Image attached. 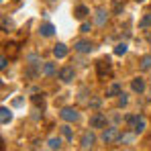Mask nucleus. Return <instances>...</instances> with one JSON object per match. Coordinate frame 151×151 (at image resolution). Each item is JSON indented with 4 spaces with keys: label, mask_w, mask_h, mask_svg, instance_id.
Returning a JSON list of instances; mask_svg holds the SVG:
<instances>
[{
    "label": "nucleus",
    "mask_w": 151,
    "mask_h": 151,
    "mask_svg": "<svg viewBox=\"0 0 151 151\" xmlns=\"http://www.w3.org/2000/svg\"><path fill=\"white\" fill-rule=\"evenodd\" d=\"M131 88H133V92H137V94H141V92L145 90V82H143L141 78H135V80L131 82Z\"/></svg>",
    "instance_id": "12"
},
{
    "label": "nucleus",
    "mask_w": 151,
    "mask_h": 151,
    "mask_svg": "<svg viewBox=\"0 0 151 151\" xmlns=\"http://www.w3.org/2000/svg\"><path fill=\"white\" fill-rule=\"evenodd\" d=\"M74 76H76V72H74L72 65H65V68L59 70V80H61L63 84H70V82L74 80Z\"/></svg>",
    "instance_id": "5"
},
{
    "label": "nucleus",
    "mask_w": 151,
    "mask_h": 151,
    "mask_svg": "<svg viewBox=\"0 0 151 151\" xmlns=\"http://www.w3.org/2000/svg\"><path fill=\"white\" fill-rule=\"evenodd\" d=\"M106 21H108V12L102 10V8H98V10H96V17H94V23H96L98 27H104Z\"/></svg>",
    "instance_id": "9"
},
{
    "label": "nucleus",
    "mask_w": 151,
    "mask_h": 151,
    "mask_svg": "<svg viewBox=\"0 0 151 151\" xmlns=\"http://www.w3.org/2000/svg\"><path fill=\"white\" fill-rule=\"evenodd\" d=\"M127 53V43H119L114 47V55H125Z\"/></svg>",
    "instance_id": "22"
},
{
    "label": "nucleus",
    "mask_w": 151,
    "mask_h": 151,
    "mask_svg": "<svg viewBox=\"0 0 151 151\" xmlns=\"http://www.w3.org/2000/svg\"><path fill=\"white\" fill-rule=\"evenodd\" d=\"M31 100H33L35 106H41V108L45 106V98H43V94H33V96H31Z\"/></svg>",
    "instance_id": "19"
},
{
    "label": "nucleus",
    "mask_w": 151,
    "mask_h": 151,
    "mask_svg": "<svg viewBox=\"0 0 151 151\" xmlns=\"http://www.w3.org/2000/svg\"><path fill=\"white\" fill-rule=\"evenodd\" d=\"M47 145H49L51 151H59V147H61V139H59V137H51L49 141H47Z\"/></svg>",
    "instance_id": "17"
},
{
    "label": "nucleus",
    "mask_w": 151,
    "mask_h": 151,
    "mask_svg": "<svg viewBox=\"0 0 151 151\" xmlns=\"http://www.w3.org/2000/svg\"><path fill=\"white\" fill-rule=\"evenodd\" d=\"M0 121H2V125H6V123L12 121V112H10V108H6V106L0 108Z\"/></svg>",
    "instance_id": "14"
},
{
    "label": "nucleus",
    "mask_w": 151,
    "mask_h": 151,
    "mask_svg": "<svg viewBox=\"0 0 151 151\" xmlns=\"http://www.w3.org/2000/svg\"><path fill=\"white\" fill-rule=\"evenodd\" d=\"M88 14H90V10H88V6H84V4H80V6H76V10H74V17H76V19H80V21H82V19H86Z\"/></svg>",
    "instance_id": "11"
},
{
    "label": "nucleus",
    "mask_w": 151,
    "mask_h": 151,
    "mask_svg": "<svg viewBox=\"0 0 151 151\" xmlns=\"http://www.w3.org/2000/svg\"><path fill=\"white\" fill-rule=\"evenodd\" d=\"M2 29H4V31H8V29H10V21H6V17L2 19Z\"/></svg>",
    "instance_id": "25"
},
{
    "label": "nucleus",
    "mask_w": 151,
    "mask_h": 151,
    "mask_svg": "<svg viewBox=\"0 0 151 151\" xmlns=\"http://www.w3.org/2000/svg\"><path fill=\"white\" fill-rule=\"evenodd\" d=\"M121 94H123L121 84H110V86L106 88V96H121Z\"/></svg>",
    "instance_id": "13"
},
{
    "label": "nucleus",
    "mask_w": 151,
    "mask_h": 151,
    "mask_svg": "<svg viewBox=\"0 0 151 151\" xmlns=\"http://www.w3.org/2000/svg\"><path fill=\"white\" fill-rule=\"evenodd\" d=\"M149 102H151V96H149Z\"/></svg>",
    "instance_id": "29"
},
{
    "label": "nucleus",
    "mask_w": 151,
    "mask_h": 151,
    "mask_svg": "<svg viewBox=\"0 0 151 151\" xmlns=\"http://www.w3.org/2000/svg\"><path fill=\"white\" fill-rule=\"evenodd\" d=\"M53 55H55L57 59H63V57L68 55V47H65L63 43H57V45L53 47Z\"/></svg>",
    "instance_id": "10"
},
{
    "label": "nucleus",
    "mask_w": 151,
    "mask_h": 151,
    "mask_svg": "<svg viewBox=\"0 0 151 151\" xmlns=\"http://www.w3.org/2000/svg\"><path fill=\"white\" fill-rule=\"evenodd\" d=\"M6 65H8V59L2 55V57H0V70H6Z\"/></svg>",
    "instance_id": "23"
},
{
    "label": "nucleus",
    "mask_w": 151,
    "mask_h": 151,
    "mask_svg": "<svg viewBox=\"0 0 151 151\" xmlns=\"http://www.w3.org/2000/svg\"><path fill=\"white\" fill-rule=\"evenodd\" d=\"M139 27H141V29H149L151 27V12H147V14L139 21Z\"/></svg>",
    "instance_id": "20"
},
{
    "label": "nucleus",
    "mask_w": 151,
    "mask_h": 151,
    "mask_svg": "<svg viewBox=\"0 0 151 151\" xmlns=\"http://www.w3.org/2000/svg\"><path fill=\"white\" fill-rule=\"evenodd\" d=\"M145 127H147V121H145V116L143 114H135V121H133V133H143L145 131Z\"/></svg>",
    "instance_id": "6"
},
{
    "label": "nucleus",
    "mask_w": 151,
    "mask_h": 151,
    "mask_svg": "<svg viewBox=\"0 0 151 151\" xmlns=\"http://www.w3.org/2000/svg\"><path fill=\"white\" fill-rule=\"evenodd\" d=\"M74 49L78 51V53H90V51L94 49V45H92L90 41H76Z\"/></svg>",
    "instance_id": "8"
},
{
    "label": "nucleus",
    "mask_w": 151,
    "mask_h": 151,
    "mask_svg": "<svg viewBox=\"0 0 151 151\" xmlns=\"http://www.w3.org/2000/svg\"><path fill=\"white\" fill-rule=\"evenodd\" d=\"M106 114H102V112H94L92 116H90V127L92 129H106Z\"/></svg>",
    "instance_id": "2"
},
{
    "label": "nucleus",
    "mask_w": 151,
    "mask_h": 151,
    "mask_svg": "<svg viewBox=\"0 0 151 151\" xmlns=\"http://www.w3.org/2000/svg\"><path fill=\"white\" fill-rule=\"evenodd\" d=\"M41 72H43V76H47V78L53 76V74H55V63H51V61L43 63V70H41Z\"/></svg>",
    "instance_id": "18"
},
{
    "label": "nucleus",
    "mask_w": 151,
    "mask_h": 151,
    "mask_svg": "<svg viewBox=\"0 0 151 151\" xmlns=\"http://www.w3.org/2000/svg\"><path fill=\"white\" fill-rule=\"evenodd\" d=\"M127 102H129V98H127L125 94H121V96H119V104H121V106H125Z\"/></svg>",
    "instance_id": "24"
},
{
    "label": "nucleus",
    "mask_w": 151,
    "mask_h": 151,
    "mask_svg": "<svg viewBox=\"0 0 151 151\" xmlns=\"http://www.w3.org/2000/svg\"><path fill=\"white\" fill-rule=\"evenodd\" d=\"M59 116H61L65 123H76V121L80 119V114H78V110H76V108H61Z\"/></svg>",
    "instance_id": "3"
},
{
    "label": "nucleus",
    "mask_w": 151,
    "mask_h": 151,
    "mask_svg": "<svg viewBox=\"0 0 151 151\" xmlns=\"http://www.w3.org/2000/svg\"><path fill=\"white\" fill-rule=\"evenodd\" d=\"M39 33H41L43 37H51V35L55 33V27L51 25V23H45V25H41V29H39Z\"/></svg>",
    "instance_id": "16"
},
{
    "label": "nucleus",
    "mask_w": 151,
    "mask_h": 151,
    "mask_svg": "<svg viewBox=\"0 0 151 151\" xmlns=\"http://www.w3.org/2000/svg\"><path fill=\"white\" fill-rule=\"evenodd\" d=\"M94 141H96L94 133H92V131H86V133L82 135V141H80V145H82V149H84V151H88V149H92Z\"/></svg>",
    "instance_id": "4"
},
{
    "label": "nucleus",
    "mask_w": 151,
    "mask_h": 151,
    "mask_svg": "<svg viewBox=\"0 0 151 151\" xmlns=\"http://www.w3.org/2000/svg\"><path fill=\"white\" fill-rule=\"evenodd\" d=\"M59 131H61V137H63V139L74 141V131H72V127H70V125H61V127H59Z\"/></svg>",
    "instance_id": "15"
},
{
    "label": "nucleus",
    "mask_w": 151,
    "mask_h": 151,
    "mask_svg": "<svg viewBox=\"0 0 151 151\" xmlns=\"http://www.w3.org/2000/svg\"><path fill=\"white\" fill-rule=\"evenodd\" d=\"M96 72H98L100 78L108 76V74H110V61H108V59H100V61H96Z\"/></svg>",
    "instance_id": "7"
},
{
    "label": "nucleus",
    "mask_w": 151,
    "mask_h": 151,
    "mask_svg": "<svg viewBox=\"0 0 151 151\" xmlns=\"http://www.w3.org/2000/svg\"><path fill=\"white\" fill-rule=\"evenodd\" d=\"M80 31H82V33H88V31H90V23H82Z\"/></svg>",
    "instance_id": "26"
},
{
    "label": "nucleus",
    "mask_w": 151,
    "mask_h": 151,
    "mask_svg": "<svg viewBox=\"0 0 151 151\" xmlns=\"http://www.w3.org/2000/svg\"><path fill=\"white\" fill-rule=\"evenodd\" d=\"M12 104H14V106H21V104H23V98H14Z\"/></svg>",
    "instance_id": "27"
},
{
    "label": "nucleus",
    "mask_w": 151,
    "mask_h": 151,
    "mask_svg": "<svg viewBox=\"0 0 151 151\" xmlns=\"http://www.w3.org/2000/svg\"><path fill=\"white\" fill-rule=\"evenodd\" d=\"M141 70H143V72L151 70V55H145V57L141 59Z\"/></svg>",
    "instance_id": "21"
},
{
    "label": "nucleus",
    "mask_w": 151,
    "mask_h": 151,
    "mask_svg": "<svg viewBox=\"0 0 151 151\" xmlns=\"http://www.w3.org/2000/svg\"><path fill=\"white\" fill-rule=\"evenodd\" d=\"M119 139H121V133H119L116 127L104 129V133H102V141H104V143H112V141H119Z\"/></svg>",
    "instance_id": "1"
},
{
    "label": "nucleus",
    "mask_w": 151,
    "mask_h": 151,
    "mask_svg": "<svg viewBox=\"0 0 151 151\" xmlns=\"http://www.w3.org/2000/svg\"><path fill=\"white\" fill-rule=\"evenodd\" d=\"M137 2H145V0H137Z\"/></svg>",
    "instance_id": "28"
}]
</instances>
